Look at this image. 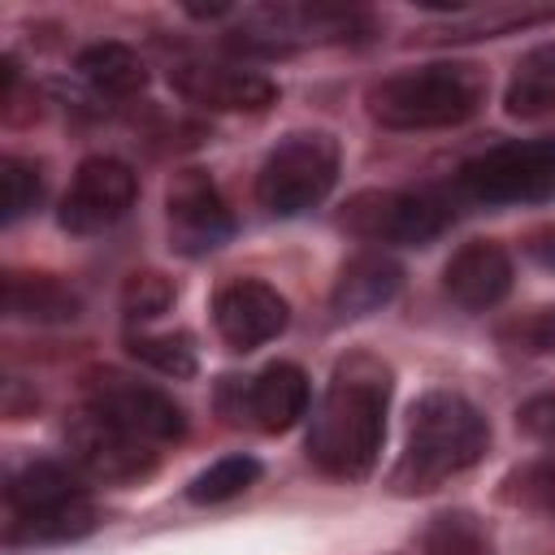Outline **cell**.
<instances>
[{"label":"cell","mask_w":555,"mask_h":555,"mask_svg":"<svg viewBox=\"0 0 555 555\" xmlns=\"http://www.w3.org/2000/svg\"><path fill=\"white\" fill-rule=\"evenodd\" d=\"M386 403L390 373L373 356L338 360L308 429V455L321 473L360 481L373 473L382 438H386Z\"/></svg>","instance_id":"cell-1"},{"label":"cell","mask_w":555,"mask_h":555,"mask_svg":"<svg viewBox=\"0 0 555 555\" xmlns=\"http://www.w3.org/2000/svg\"><path fill=\"white\" fill-rule=\"evenodd\" d=\"M490 447L486 416L455 390H429L408 412V442L395 468V490L425 494L473 468Z\"/></svg>","instance_id":"cell-2"},{"label":"cell","mask_w":555,"mask_h":555,"mask_svg":"<svg viewBox=\"0 0 555 555\" xmlns=\"http://www.w3.org/2000/svg\"><path fill=\"white\" fill-rule=\"evenodd\" d=\"M364 104L386 130H442L486 104V74L468 61H434L373 82Z\"/></svg>","instance_id":"cell-3"},{"label":"cell","mask_w":555,"mask_h":555,"mask_svg":"<svg viewBox=\"0 0 555 555\" xmlns=\"http://www.w3.org/2000/svg\"><path fill=\"white\" fill-rule=\"evenodd\" d=\"M338 182V143L321 130L286 134L260 165L256 195L273 217H299Z\"/></svg>","instance_id":"cell-4"},{"label":"cell","mask_w":555,"mask_h":555,"mask_svg":"<svg viewBox=\"0 0 555 555\" xmlns=\"http://www.w3.org/2000/svg\"><path fill=\"white\" fill-rule=\"evenodd\" d=\"M460 191L481 204H542L555 195V139L499 143L460 169Z\"/></svg>","instance_id":"cell-5"},{"label":"cell","mask_w":555,"mask_h":555,"mask_svg":"<svg viewBox=\"0 0 555 555\" xmlns=\"http://www.w3.org/2000/svg\"><path fill=\"white\" fill-rule=\"evenodd\" d=\"M82 395H87V408H91V412L108 416L113 425L139 434V438L152 442V447H156V442H173V438H182V429H186L182 408H178L165 390H156V386H147V382L130 377V373L95 369V373H87Z\"/></svg>","instance_id":"cell-6"},{"label":"cell","mask_w":555,"mask_h":555,"mask_svg":"<svg viewBox=\"0 0 555 555\" xmlns=\"http://www.w3.org/2000/svg\"><path fill=\"white\" fill-rule=\"evenodd\" d=\"M343 221L369 243H429L451 225V204L434 191H369Z\"/></svg>","instance_id":"cell-7"},{"label":"cell","mask_w":555,"mask_h":555,"mask_svg":"<svg viewBox=\"0 0 555 555\" xmlns=\"http://www.w3.org/2000/svg\"><path fill=\"white\" fill-rule=\"evenodd\" d=\"M139 195V178L126 160L117 156H91L78 165L65 199H61V225L74 234H95L108 230L130 212Z\"/></svg>","instance_id":"cell-8"},{"label":"cell","mask_w":555,"mask_h":555,"mask_svg":"<svg viewBox=\"0 0 555 555\" xmlns=\"http://www.w3.org/2000/svg\"><path fill=\"white\" fill-rule=\"evenodd\" d=\"M65 442H69L74 464L82 473H91L95 481H139V477H147L156 468L152 442H143L139 434L113 425L108 416H100L91 408L69 421Z\"/></svg>","instance_id":"cell-9"},{"label":"cell","mask_w":555,"mask_h":555,"mask_svg":"<svg viewBox=\"0 0 555 555\" xmlns=\"http://www.w3.org/2000/svg\"><path fill=\"white\" fill-rule=\"evenodd\" d=\"M165 208H169L173 243H178V251H186V256L212 251V247H221V243L234 234V217H230L221 191L212 186V178H208L204 169H182V173L169 182Z\"/></svg>","instance_id":"cell-10"},{"label":"cell","mask_w":555,"mask_h":555,"mask_svg":"<svg viewBox=\"0 0 555 555\" xmlns=\"http://www.w3.org/2000/svg\"><path fill=\"white\" fill-rule=\"evenodd\" d=\"M169 87L182 100L217 113H256L278 100V87L264 74L243 65H221V61H182L169 69Z\"/></svg>","instance_id":"cell-11"},{"label":"cell","mask_w":555,"mask_h":555,"mask_svg":"<svg viewBox=\"0 0 555 555\" xmlns=\"http://www.w3.org/2000/svg\"><path fill=\"white\" fill-rule=\"evenodd\" d=\"M286 299L269 286V282H256V278H238V282H225L212 299V321H217V334L238 347V351H251L269 338H278L286 330Z\"/></svg>","instance_id":"cell-12"},{"label":"cell","mask_w":555,"mask_h":555,"mask_svg":"<svg viewBox=\"0 0 555 555\" xmlns=\"http://www.w3.org/2000/svg\"><path fill=\"white\" fill-rule=\"evenodd\" d=\"M442 291H447L460 308L486 312V308H494V304L512 291V256H507L499 243H490V238H473V243H464V247L447 260V269H442Z\"/></svg>","instance_id":"cell-13"},{"label":"cell","mask_w":555,"mask_h":555,"mask_svg":"<svg viewBox=\"0 0 555 555\" xmlns=\"http://www.w3.org/2000/svg\"><path fill=\"white\" fill-rule=\"evenodd\" d=\"M308 399H312V390H308L304 369H299V364H286V360L260 369V373L243 386V408H247V416H251L264 434L291 429V425L308 412Z\"/></svg>","instance_id":"cell-14"},{"label":"cell","mask_w":555,"mask_h":555,"mask_svg":"<svg viewBox=\"0 0 555 555\" xmlns=\"http://www.w3.org/2000/svg\"><path fill=\"white\" fill-rule=\"evenodd\" d=\"M403 286V269L382 256V251H360L351 256L343 269H338V282H334V312L338 317H369L377 312L382 304H390Z\"/></svg>","instance_id":"cell-15"},{"label":"cell","mask_w":555,"mask_h":555,"mask_svg":"<svg viewBox=\"0 0 555 555\" xmlns=\"http://www.w3.org/2000/svg\"><path fill=\"white\" fill-rule=\"evenodd\" d=\"M82 299L52 273H9L4 278V312L39 325H61L74 321Z\"/></svg>","instance_id":"cell-16"},{"label":"cell","mask_w":555,"mask_h":555,"mask_svg":"<svg viewBox=\"0 0 555 555\" xmlns=\"http://www.w3.org/2000/svg\"><path fill=\"white\" fill-rule=\"evenodd\" d=\"M82 486L52 460H35L26 468H17L4 486V503H9V520H22V516H39L48 507H61L69 499H78Z\"/></svg>","instance_id":"cell-17"},{"label":"cell","mask_w":555,"mask_h":555,"mask_svg":"<svg viewBox=\"0 0 555 555\" xmlns=\"http://www.w3.org/2000/svg\"><path fill=\"white\" fill-rule=\"evenodd\" d=\"M78 74H82L100 95H134V91H143V82H147V69H143L139 52L126 48V43H113V39L82 48V52H78Z\"/></svg>","instance_id":"cell-18"},{"label":"cell","mask_w":555,"mask_h":555,"mask_svg":"<svg viewBox=\"0 0 555 555\" xmlns=\"http://www.w3.org/2000/svg\"><path fill=\"white\" fill-rule=\"evenodd\" d=\"M95 525V507L87 494L61 503V507H48L39 516H22V520H9L4 538L9 542H69V538H82L91 533Z\"/></svg>","instance_id":"cell-19"},{"label":"cell","mask_w":555,"mask_h":555,"mask_svg":"<svg viewBox=\"0 0 555 555\" xmlns=\"http://www.w3.org/2000/svg\"><path fill=\"white\" fill-rule=\"evenodd\" d=\"M512 117H555V48H538L525 56L516 82L507 87Z\"/></svg>","instance_id":"cell-20"},{"label":"cell","mask_w":555,"mask_h":555,"mask_svg":"<svg viewBox=\"0 0 555 555\" xmlns=\"http://www.w3.org/2000/svg\"><path fill=\"white\" fill-rule=\"evenodd\" d=\"M260 477V464L251 455H225L217 464H208L191 486H186V499L191 503H225L234 494H243L247 486H256Z\"/></svg>","instance_id":"cell-21"},{"label":"cell","mask_w":555,"mask_h":555,"mask_svg":"<svg viewBox=\"0 0 555 555\" xmlns=\"http://www.w3.org/2000/svg\"><path fill=\"white\" fill-rule=\"evenodd\" d=\"M130 356L165 377H191L195 373V343L191 334H130Z\"/></svg>","instance_id":"cell-22"},{"label":"cell","mask_w":555,"mask_h":555,"mask_svg":"<svg viewBox=\"0 0 555 555\" xmlns=\"http://www.w3.org/2000/svg\"><path fill=\"white\" fill-rule=\"evenodd\" d=\"M425 555H490V542L468 512H447L425 529Z\"/></svg>","instance_id":"cell-23"},{"label":"cell","mask_w":555,"mask_h":555,"mask_svg":"<svg viewBox=\"0 0 555 555\" xmlns=\"http://www.w3.org/2000/svg\"><path fill=\"white\" fill-rule=\"evenodd\" d=\"M499 338L516 351H555V308H529L499 325Z\"/></svg>","instance_id":"cell-24"},{"label":"cell","mask_w":555,"mask_h":555,"mask_svg":"<svg viewBox=\"0 0 555 555\" xmlns=\"http://www.w3.org/2000/svg\"><path fill=\"white\" fill-rule=\"evenodd\" d=\"M121 304H126V312H130V317L147 321V317H160V312L173 304V286H169V278H160V273L143 269V273H130V278H126Z\"/></svg>","instance_id":"cell-25"},{"label":"cell","mask_w":555,"mask_h":555,"mask_svg":"<svg viewBox=\"0 0 555 555\" xmlns=\"http://www.w3.org/2000/svg\"><path fill=\"white\" fill-rule=\"evenodd\" d=\"M43 195V182H39V169L9 156L4 160V221H17L26 217Z\"/></svg>","instance_id":"cell-26"},{"label":"cell","mask_w":555,"mask_h":555,"mask_svg":"<svg viewBox=\"0 0 555 555\" xmlns=\"http://www.w3.org/2000/svg\"><path fill=\"white\" fill-rule=\"evenodd\" d=\"M516 425H520L529 438H538V442H555V395H533V399H525L520 412H516Z\"/></svg>","instance_id":"cell-27"},{"label":"cell","mask_w":555,"mask_h":555,"mask_svg":"<svg viewBox=\"0 0 555 555\" xmlns=\"http://www.w3.org/2000/svg\"><path fill=\"white\" fill-rule=\"evenodd\" d=\"M525 494L555 516V460H546V464H538V468L525 473Z\"/></svg>","instance_id":"cell-28"},{"label":"cell","mask_w":555,"mask_h":555,"mask_svg":"<svg viewBox=\"0 0 555 555\" xmlns=\"http://www.w3.org/2000/svg\"><path fill=\"white\" fill-rule=\"evenodd\" d=\"M529 256L555 269V230H538V234H529Z\"/></svg>","instance_id":"cell-29"}]
</instances>
